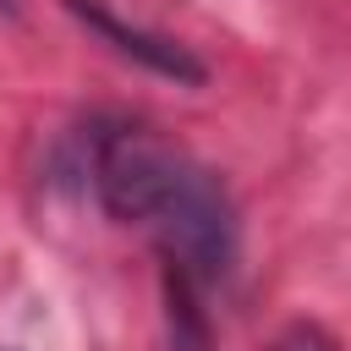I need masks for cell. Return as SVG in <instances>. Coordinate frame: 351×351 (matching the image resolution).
Instances as JSON below:
<instances>
[{"instance_id": "obj_4", "label": "cell", "mask_w": 351, "mask_h": 351, "mask_svg": "<svg viewBox=\"0 0 351 351\" xmlns=\"http://www.w3.org/2000/svg\"><path fill=\"white\" fill-rule=\"evenodd\" d=\"M269 351H335V340H329L318 324L296 318V324H285V329H280V340H274Z\"/></svg>"}, {"instance_id": "obj_6", "label": "cell", "mask_w": 351, "mask_h": 351, "mask_svg": "<svg viewBox=\"0 0 351 351\" xmlns=\"http://www.w3.org/2000/svg\"><path fill=\"white\" fill-rule=\"evenodd\" d=\"M0 5H5V11H11V0H0Z\"/></svg>"}, {"instance_id": "obj_5", "label": "cell", "mask_w": 351, "mask_h": 351, "mask_svg": "<svg viewBox=\"0 0 351 351\" xmlns=\"http://www.w3.org/2000/svg\"><path fill=\"white\" fill-rule=\"evenodd\" d=\"M0 351H22V346H0Z\"/></svg>"}, {"instance_id": "obj_1", "label": "cell", "mask_w": 351, "mask_h": 351, "mask_svg": "<svg viewBox=\"0 0 351 351\" xmlns=\"http://www.w3.org/2000/svg\"><path fill=\"white\" fill-rule=\"evenodd\" d=\"M88 181L110 219L143 225L159 241L165 269L192 285H225L236 263V208L208 165L154 126L110 121L88 137Z\"/></svg>"}, {"instance_id": "obj_3", "label": "cell", "mask_w": 351, "mask_h": 351, "mask_svg": "<svg viewBox=\"0 0 351 351\" xmlns=\"http://www.w3.org/2000/svg\"><path fill=\"white\" fill-rule=\"evenodd\" d=\"M165 351H214L208 318L197 307V285L165 269Z\"/></svg>"}, {"instance_id": "obj_2", "label": "cell", "mask_w": 351, "mask_h": 351, "mask_svg": "<svg viewBox=\"0 0 351 351\" xmlns=\"http://www.w3.org/2000/svg\"><path fill=\"white\" fill-rule=\"evenodd\" d=\"M66 11H71L88 33H99L115 55L137 60L143 71L170 77V82H186V88H203V82H208V66H203L186 44H176V38H165V33H148V27H132V22H121V16H115L110 5H99V0H66Z\"/></svg>"}]
</instances>
